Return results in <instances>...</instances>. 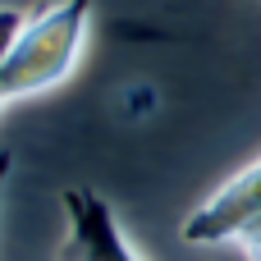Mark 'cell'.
Instances as JSON below:
<instances>
[{"mask_svg":"<svg viewBox=\"0 0 261 261\" xmlns=\"http://www.w3.org/2000/svg\"><path fill=\"white\" fill-rule=\"evenodd\" d=\"M87 28H92V0H46L41 9L23 14L0 60L5 101H23V96H41L60 87L83 60Z\"/></svg>","mask_w":261,"mask_h":261,"instance_id":"obj_1","label":"cell"},{"mask_svg":"<svg viewBox=\"0 0 261 261\" xmlns=\"http://www.w3.org/2000/svg\"><path fill=\"white\" fill-rule=\"evenodd\" d=\"M179 239L188 248H243L248 261H261V156L184 216Z\"/></svg>","mask_w":261,"mask_h":261,"instance_id":"obj_2","label":"cell"},{"mask_svg":"<svg viewBox=\"0 0 261 261\" xmlns=\"http://www.w3.org/2000/svg\"><path fill=\"white\" fill-rule=\"evenodd\" d=\"M64 206V243L55 261H142L128 243L115 206L92 188H69L60 197Z\"/></svg>","mask_w":261,"mask_h":261,"instance_id":"obj_3","label":"cell"},{"mask_svg":"<svg viewBox=\"0 0 261 261\" xmlns=\"http://www.w3.org/2000/svg\"><path fill=\"white\" fill-rule=\"evenodd\" d=\"M9 170H14V151H0V202H5V184H9Z\"/></svg>","mask_w":261,"mask_h":261,"instance_id":"obj_4","label":"cell"}]
</instances>
